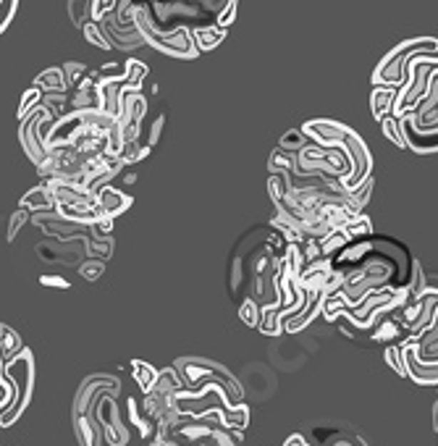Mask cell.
<instances>
[{
	"label": "cell",
	"mask_w": 438,
	"mask_h": 446,
	"mask_svg": "<svg viewBox=\"0 0 438 446\" xmlns=\"http://www.w3.org/2000/svg\"><path fill=\"white\" fill-rule=\"evenodd\" d=\"M239 318H242L244 325H250V328H260V320H263V310L258 305H252L250 300L239 302Z\"/></svg>",
	"instance_id": "obj_31"
},
{
	"label": "cell",
	"mask_w": 438,
	"mask_h": 446,
	"mask_svg": "<svg viewBox=\"0 0 438 446\" xmlns=\"http://www.w3.org/2000/svg\"><path fill=\"white\" fill-rule=\"evenodd\" d=\"M412 349L420 363H425V365H438V313H436V318H433V323L428 325V331L420 333V336L412 341Z\"/></svg>",
	"instance_id": "obj_14"
},
{
	"label": "cell",
	"mask_w": 438,
	"mask_h": 446,
	"mask_svg": "<svg viewBox=\"0 0 438 446\" xmlns=\"http://www.w3.org/2000/svg\"><path fill=\"white\" fill-rule=\"evenodd\" d=\"M394 100H397V89L394 87H373L370 92V111H373V118L378 123L383 118H389L391 111H394Z\"/></svg>",
	"instance_id": "obj_18"
},
{
	"label": "cell",
	"mask_w": 438,
	"mask_h": 446,
	"mask_svg": "<svg viewBox=\"0 0 438 446\" xmlns=\"http://www.w3.org/2000/svg\"><path fill=\"white\" fill-rule=\"evenodd\" d=\"M118 0H92V21L100 24L103 19H108L116 11Z\"/></svg>",
	"instance_id": "obj_35"
},
{
	"label": "cell",
	"mask_w": 438,
	"mask_h": 446,
	"mask_svg": "<svg viewBox=\"0 0 438 446\" xmlns=\"http://www.w3.org/2000/svg\"><path fill=\"white\" fill-rule=\"evenodd\" d=\"M289 242L273 226H258L242 236L231 255L228 289L236 302L250 300L263 313L281 308V276Z\"/></svg>",
	"instance_id": "obj_2"
},
{
	"label": "cell",
	"mask_w": 438,
	"mask_h": 446,
	"mask_svg": "<svg viewBox=\"0 0 438 446\" xmlns=\"http://www.w3.org/2000/svg\"><path fill=\"white\" fill-rule=\"evenodd\" d=\"M173 368H176V373H179L181 383H184V391H189V394H197L203 386L215 383V386L226 391L231 405H244L242 383L236 381V375L226 365H220L215 360H208V357H179L173 363Z\"/></svg>",
	"instance_id": "obj_4"
},
{
	"label": "cell",
	"mask_w": 438,
	"mask_h": 446,
	"mask_svg": "<svg viewBox=\"0 0 438 446\" xmlns=\"http://www.w3.org/2000/svg\"><path fill=\"white\" fill-rule=\"evenodd\" d=\"M95 200H98L100 216H103V218H111V221L123 216V213L131 208V203H134L129 195H123L121 189H116V187H106L103 192L95 195Z\"/></svg>",
	"instance_id": "obj_12"
},
{
	"label": "cell",
	"mask_w": 438,
	"mask_h": 446,
	"mask_svg": "<svg viewBox=\"0 0 438 446\" xmlns=\"http://www.w3.org/2000/svg\"><path fill=\"white\" fill-rule=\"evenodd\" d=\"M76 270H79V276L84 278V281L95 284V281H100V278L106 276V263L98 260V258H87L76 265Z\"/></svg>",
	"instance_id": "obj_26"
},
{
	"label": "cell",
	"mask_w": 438,
	"mask_h": 446,
	"mask_svg": "<svg viewBox=\"0 0 438 446\" xmlns=\"http://www.w3.org/2000/svg\"><path fill=\"white\" fill-rule=\"evenodd\" d=\"M414 58H438V40L436 37H409V40L399 42L397 48H391L383 61L375 66L373 87H394L399 89L404 84V71L407 66L412 64Z\"/></svg>",
	"instance_id": "obj_5"
},
{
	"label": "cell",
	"mask_w": 438,
	"mask_h": 446,
	"mask_svg": "<svg viewBox=\"0 0 438 446\" xmlns=\"http://www.w3.org/2000/svg\"><path fill=\"white\" fill-rule=\"evenodd\" d=\"M147 155H150V147H147L142 139H137V142H126V145H123L118 161H121L123 168H126V166H137L139 161H145Z\"/></svg>",
	"instance_id": "obj_24"
},
{
	"label": "cell",
	"mask_w": 438,
	"mask_h": 446,
	"mask_svg": "<svg viewBox=\"0 0 438 446\" xmlns=\"http://www.w3.org/2000/svg\"><path fill=\"white\" fill-rule=\"evenodd\" d=\"M56 121H58L56 116L50 113L45 106H40L32 116H26L24 121H21V126H19V142H21V147H24L26 158H29L37 168L48 163L45 139H48L50 129H53V123Z\"/></svg>",
	"instance_id": "obj_8"
},
{
	"label": "cell",
	"mask_w": 438,
	"mask_h": 446,
	"mask_svg": "<svg viewBox=\"0 0 438 446\" xmlns=\"http://www.w3.org/2000/svg\"><path fill=\"white\" fill-rule=\"evenodd\" d=\"M90 234L92 236H100V239L111 236V234H113V221H111V218H100L98 223L90 228Z\"/></svg>",
	"instance_id": "obj_39"
},
{
	"label": "cell",
	"mask_w": 438,
	"mask_h": 446,
	"mask_svg": "<svg viewBox=\"0 0 438 446\" xmlns=\"http://www.w3.org/2000/svg\"><path fill=\"white\" fill-rule=\"evenodd\" d=\"M147 74H150V69H147L145 61H139V58H126V64H123V87L126 89H142L147 81Z\"/></svg>",
	"instance_id": "obj_20"
},
{
	"label": "cell",
	"mask_w": 438,
	"mask_h": 446,
	"mask_svg": "<svg viewBox=\"0 0 438 446\" xmlns=\"http://www.w3.org/2000/svg\"><path fill=\"white\" fill-rule=\"evenodd\" d=\"M40 284L42 286H56V289H68V286H71L63 276H50V273H42Z\"/></svg>",
	"instance_id": "obj_40"
},
{
	"label": "cell",
	"mask_w": 438,
	"mask_h": 446,
	"mask_svg": "<svg viewBox=\"0 0 438 446\" xmlns=\"http://www.w3.org/2000/svg\"><path fill=\"white\" fill-rule=\"evenodd\" d=\"M381 131L383 137H389V142H394L397 147H407V139H404V126H402V121H397V118H383L381 121Z\"/></svg>",
	"instance_id": "obj_30"
},
{
	"label": "cell",
	"mask_w": 438,
	"mask_h": 446,
	"mask_svg": "<svg viewBox=\"0 0 438 446\" xmlns=\"http://www.w3.org/2000/svg\"><path fill=\"white\" fill-rule=\"evenodd\" d=\"M68 19L76 29H84L87 24H95L92 21V0H71L68 3Z\"/></svg>",
	"instance_id": "obj_23"
},
{
	"label": "cell",
	"mask_w": 438,
	"mask_h": 446,
	"mask_svg": "<svg viewBox=\"0 0 438 446\" xmlns=\"http://www.w3.org/2000/svg\"><path fill=\"white\" fill-rule=\"evenodd\" d=\"M165 118H168V116H165V108H161V111H158V113L153 116V121H150V123L145 121L147 137H142V142H145V145L150 147V150H153V147L158 145V139L163 137V126H165ZM145 126H142V129H145Z\"/></svg>",
	"instance_id": "obj_27"
},
{
	"label": "cell",
	"mask_w": 438,
	"mask_h": 446,
	"mask_svg": "<svg viewBox=\"0 0 438 446\" xmlns=\"http://www.w3.org/2000/svg\"><path fill=\"white\" fill-rule=\"evenodd\" d=\"M137 32L147 48L158 50L163 56L181 58V61H195V58L200 56V50H197V45H195V37H192V29L158 32V29L150 24L147 3H137Z\"/></svg>",
	"instance_id": "obj_6"
},
{
	"label": "cell",
	"mask_w": 438,
	"mask_h": 446,
	"mask_svg": "<svg viewBox=\"0 0 438 446\" xmlns=\"http://www.w3.org/2000/svg\"><path fill=\"white\" fill-rule=\"evenodd\" d=\"M19 208L26 213H53L56 211V197L50 192V187L37 184L19 200Z\"/></svg>",
	"instance_id": "obj_15"
},
{
	"label": "cell",
	"mask_w": 438,
	"mask_h": 446,
	"mask_svg": "<svg viewBox=\"0 0 438 446\" xmlns=\"http://www.w3.org/2000/svg\"><path fill=\"white\" fill-rule=\"evenodd\" d=\"M404 126V139H407V147L412 150V153H420V155H433L438 153V126L436 129H430L428 134H417V131L409 126V123L402 121Z\"/></svg>",
	"instance_id": "obj_16"
},
{
	"label": "cell",
	"mask_w": 438,
	"mask_h": 446,
	"mask_svg": "<svg viewBox=\"0 0 438 446\" xmlns=\"http://www.w3.org/2000/svg\"><path fill=\"white\" fill-rule=\"evenodd\" d=\"M310 139L305 137V131L300 129V126H297V129H289L284 134V137H281V142H278V150H284V153H300L302 147L307 145Z\"/></svg>",
	"instance_id": "obj_28"
},
{
	"label": "cell",
	"mask_w": 438,
	"mask_h": 446,
	"mask_svg": "<svg viewBox=\"0 0 438 446\" xmlns=\"http://www.w3.org/2000/svg\"><path fill=\"white\" fill-rule=\"evenodd\" d=\"M6 375L14 386V402L6 412L0 415V428H11L26 410L34 389V355L32 349L24 347L21 355H16L11 363H6Z\"/></svg>",
	"instance_id": "obj_7"
},
{
	"label": "cell",
	"mask_w": 438,
	"mask_h": 446,
	"mask_svg": "<svg viewBox=\"0 0 438 446\" xmlns=\"http://www.w3.org/2000/svg\"><path fill=\"white\" fill-rule=\"evenodd\" d=\"M383 357H386V363H389V368L394 370V373L404 375V378H407L404 352H402V347H386V349H383Z\"/></svg>",
	"instance_id": "obj_33"
},
{
	"label": "cell",
	"mask_w": 438,
	"mask_h": 446,
	"mask_svg": "<svg viewBox=\"0 0 438 446\" xmlns=\"http://www.w3.org/2000/svg\"><path fill=\"white\" fill-rule=\"evenodd\" d=\"M131 375H134L137 386L142 389V394H150V391L155 389V383H158L161 370L153 368L150 363H145V360H134V363H131Z\"/></svg>",
	"instance_id": "obj_22"
},
{
	"label": "cell",
	"mask_w": 438,
	"mask_h": 446,
	"mask_svg": "<svg viewBox=\"0 0 438 446\" xmlns=\"http://www.w3.org/2000/svg\"><path fill=\"white\" fill-rule=\"evenodd\" d=\"M402 352H404L407 378H412V381L420 383V386H438V365H425V363H420L412 349V341L404 344Z\"/></svg>",
	"instance_id": "obj_13"
},
{
	"label": "cell",
	"mask_w": 438,
	"mask_h": 446,
	"mask_svg": "<svg viewBox=\"0 0 438 446\" xmlns=\"http://www.w3.org/2000/svg\"><path fill=\"white\" fill-rule=\"evenodd\" d=\"M81 34H84V40L90 42V45H95V48L100 50H113L111 48V42H108V37L103 34V29H100V24H87L84 29H81Z\"/></svg>",
	"instance_id": "obj_32"
},
{
	"label": "cell",
	"mask_w": 438,
	"mask_h": 446,
	"mask_svg": "<svg viewBox=\"0 0 438 446\" xmlns=\"http://www.w3.org/2000/svg\"><path fill=\"white\" fill-rule=\"evenodd\" d=\"M284 446H310L307 444V438L302 436V433H294V436L286 438V444Z\"/></svg>",
	"instance_id": "obj_41"
},
{
	"label": "cell",
	"mask_w": 438,
	"mask_h": 446,
	"mask_svg": "<svg viewBox=\"0 0 438 446\" xmlns=\"http://www.w3.org/2000/svg\"><path fill=\"white\" fill-rule=\"evenodd\" d=\"M87 129L84 126V118L81 113H66L63 118H58L50 129L48 139H45V150H63V147H73L76 139L81 137V131Z\"/></svg>",
	"instance_id": "obj_9"
},
{
	"label": "cell",
	"mask_w": 438,
	"mask_h": 446,
	"mask_svg": "<svg viewBox=\"0 0 438 446\" xmlns=\"http://www.w3.org/2000/svg\"><path fill=\"white\" fill-rule=\"evenodd\" d=\"M61 71H63L66 87L73 89L81 79H84V76H87V71H90V69H87L84 64H79V61H66V64L61 66Z\"/></svg>",
	"instance_id": "obj_29"
},
{
	"label": "cell",
	"mask_w": 438,
	"mask_h": 446,
	"mask_svg": "<svg viewBox=\"0 0 438 446\" xmlns=\"http://www.w3.org/2000/svg\"><path fill=\"white\" fill-rule=\"evenodd\" d=\"M226 29H220V26L215 24H208V26H197V29H192V37H195V45L200 53H208V50L218 48L220 42L226 40Z\"/></svg>",
	"instance_id": "obj_19"
},
{
	"label": "cell",
	"mask_w": 438,
	"mask_h": 446,
	"mask_svg": "<svg viewBox=\"0 0 438 446\" xmlns=\"http://www.w3.org/2000/svg\"><path fill=\"white\" fill-rule=\"evenodd\" d=\"M24 352V341L19 336L11 325H3L0 323V357H3V363H11L16 355Z\"/></svg>",
	"instance_id": "obj_21"
},
{
	"label": "cell",
	"mask_w": 438,
	"mask_h": 446,
	"mask_svg": "<svg viewBox=\"0 0 438 446\" xmlns=\"http://www.w3.org/2000/svg\"><path fill=\"white\" fill-rule=\"evenodd\" d=\"M42 106V92L40 89H34V87H29L21 95V103H19V111H16V118H19V123L24 121L26 116H32L37 108Z\"/></svg>",
	"instance_id": "obj_25"
},
{
	"label": "cell",
	"mask_w": 438,
	"mask_h": 446,
	"mask_svg": "<svg viewBox=\"0 0 438 446\" xmlns=\"http://www.w3.org/2000/svg\"><path fill=\"white\" fill-rule=\"evenodd\" d=\"M32 87L40 89L42 95H63V92H68L61 66H53V69H45L42 74H37V79L32 81Z\"/></svg>",
	"instance_id": "obj_17"
},
{
	"label": "cell",
	"mask_w": 438,
	"mask_h": 446,
	"mask_svg": "<svg viewBox=\"0 0 438 446\" xmlns=\"http://www.w3.org/2000/svg\"><path fill=\"white\" fill-rule=\"evenodd\" d=\"M56 197V208H98V200L90 189L79 187V184H68V181H45Z\"/></svg>",
	"instance_id": "obj_10"
},
{
	"label": "cell",
	"mask_w": 438,
	"mask_h": 446,
	"mask_svg": "<svg viewBox=\"0 0 438 446\" xmlns=\"http://www.w3.org/2000/svg\"><path fill=\"white\" fill-rule=\"evenodd\" d=\"M433 430L438 433V399H436V405H433Z\"/></svg>",
	"instance_id": "obj_42"
},
{
	"label": "cell",
	"mask_w": 438,
	"mask_h": 446,
	"mask_svg": "<svg viewBox=\"0 0 438 446\" xmlns=\"http://www.w3.org/2000/svg\"><path fill=\"white\" fill-rule=\"evenodd\" d=\"M19 3L16 0H0V34L9 29L11 19H14V14H16Z\"/></svg>",
	"instance_id": "obj_37"
},
{
	"label": "cell",
	"mask_w": 438,
	"mask_h": 446,
	"mask_svg": "<svg viewBox=\"0 0 438 446\" xmlns=\"http://www.w3.org/2000/svg\"><path fill=\"white\" fill-rule=\"evenodd\" d=\"M325 260L336 284L333 292L347 302V308H357L362 300L381 292H404L417 265L404 244L381 234L349 239Z\"/></svg>",
	"instance_id": "obj_1"
},
{
	"label": "cell",
	"mask_w": 438,
	"mask_h": 446,
	"mask_svg": "<svg viewBox=\"0 0 438 446\" xmlns=\"http://www.w3.org/2000/svg\"><path fill=\"white\" fill-rule=\"evenodd\" d=\"M323 297H325V292H320V289H307L305 308L294 318L284 320V333H300V331H305L307 325L315 323V318L320 315V308H323Z\"/></svg>",
	"instance_id": "obj_11"
},
{
	"label": "cell",
	"mask_w": 438,
	"mask_h": 446,
	"mask_svg": "<svg viewBox=\"0 0 438 446\" xmlns=\"http://www.w3.org/2000/svg\"><path fill=\"white\" fill-rule=\"evenodd\" d=\"M170 405L179 415L184 417H205V415H218L220 422L231 430H239L244 433L247 425H250V407L247 405H231L226 397V391L210 383V386H203L197 394H189V391H179L176 397L170 399Z\"/></svg>",
	"instance_id": "obj_3"
},
{
	"label": "cell",
	"mask_w": 438,
	"mask_h": 446,
	"mask_svg": "<svg viewBox=\"0 0 438 446\" xmlns=\"http://www.w3.org/2000/svg\"><path fill=\"white\" fill-rule=\"evenodd\" d=\"M236 0H226V6L220 9V14H218V19H215V26H220V29H226L228 32V26L234 24V19H236Z\"/></svg>",
	"instance_id": "obj_36"
},
{
	"label": "cell",
	"mask_w": 438,
	"mask_h": 446,
	"mask_svg": "<svg viewBox=\"0 0 438 446\" xmlns=\"http://www.w3.org/2000/svg\"><path fill=\"white\" fill-rule=\"evenodd\" d=\"M29 221H32V213H26V211H21V208H16V213H14V216H11V221H9V234H6V239H9V242H14V239L19 236V231H21V228L29 223Z\"/></svg>",
	"instance_id": "obj_34"
},
{
	"label": "cell",
	"mask_w": 438,
	"mask_h": 446,
	"mask_svg": "<svg viewBox=\"0 0 438 446\" xmlns=\"http://www.w3.org/2000/svg\"><path fill=\"white\" fill-rule=\"evenodd\" d=\"M103 81H123V64H108L98 69Z\"/></svg>",
	"instance_id": "obj_38"
}]
</instances>
